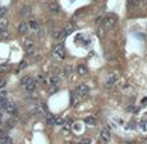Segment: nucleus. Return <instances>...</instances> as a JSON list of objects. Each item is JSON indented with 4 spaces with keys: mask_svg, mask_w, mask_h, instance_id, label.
Segmentation results:
<instances>
[{
    "mask_svg": "<svg viewBox=\"0 0 147 144\" xmlns=\"http://www.w3.org/2000/svg\"><path fill=\"white\" fill-rule=\"evenodd\" d=\"M117 17L114 14H109V16H105L104 18L100 19V23H101V27H102L104 30H111L114 29L115 26H117Z\"/></svg>",
    "mask_w": 147,
    "mask_h": 144,
    "instance_id": "f257e3e1",
    "label": "nucleus"
},
{
    "mask_svg": "<svg viewBox=\"0 0 147 144\" xmlns=\"http://www.w3.org/2000/svg\"><path fill=\"white\" fill-rule=\"evenodd\" d=\"M119 77H120V73L118 71H114L113 73H110L109 77H107V80L105 81V85H104V90L107 91V90H111L113 87H114L115 84L119 81Z\"/></svg>",
    "mask_w": 147,
    "mask_h": 144,
    "instance_id": "f03ea898",
    "label": "nucleus"
},
{
    "mask_svg": "<svg viewBox=\"0 0 147 144\" xmlns=\"http://www.w3.org/2000/svg\"><path fill=\"white\" fill-rule=\"evenodd\" d=\"M51 55L55 59H58V61H61V59L65 58V49H64L63 44L61 43L56 44L55 46L51 49Z\"/></svg>",
    "mask_w": 147,
    "mask_h": 144,
    "instance_id": "7ed1b4c3",
    "label": "nucleus"
},
{
    "mask_svg": "<svg viewBox=\"0 0 147 144\" xmlns=\"http://www.w3.org/2000/svg\"><path fill=\"white\" fill-rule=\"evenodd\" d=\"M88 93H90V87L87 86L86 84H81V85H78L76 87V94H77L78 97H86Z\"/></svg>",
    "mask_w": 147,
    "mask_h": 144,
    "instance_id": "20e7f679",
    "label": "nucleus"
},
{
    "mask_svg": "<svg viewBox=\"0 0 147 144\" xmlns=\"http://www.w3.org/2000/svg\"><path fill=\"white\" fill-rule=\"evenodd\" d=\"M100 139L102 140L104 143H107L110 139H111V130L109 128H104L100 132Z\"/></svg>",
    "mask_w": 147,
    "mask_h": 144,
    "instance_id": "39448f33",
    "label": "nucleus"
},
{
    "mask_svg": "<svg viewBox=\"0 0 147 144\" xmlns=\"http://www.w3.org/2000/svg\"><path fill=\"white\" fill-rule=\"evenodd\" d=\"M5 111H7V113L12 116H18V108H17V106L14 103H9L8 102L7 107H5Z\"/></svg>",
    "mask_w": 147,
    "mask_h": 144,
    "instance_id": "423d86ee",
    "label": "nucleus"
},
{
    "mask_svg": "<svg viewBox=\"0 0 147 144\" xmlns=\"http://www.w3.org/2000/svg\"><path fill=\"white\" fill-rule=\"evenodd\" d=\"M23 87H24V89H26V91H28V93H32V91H35V90H36V87H37V81H36V80H33V78H32V80H31L30 83L27 84V85H24Z\"/></svg>",
    "mask_w": 147,
    "mask_h": 144,
    "instance_id": "0eeeda50",
    "label": "nucleus"
},
{
    "mask_svg": "<svg viewBox=\"0 0 147 144\" xmlns=\"http://www.w3.org/2000/svg\"><path fill=\"white\" fill-rule=\"evenodd\" d=\"M28 31H30L28 22H21V23L18 25V32L21 33V35H24V33H27Z\"/></svg>",
    "mask_w": 147,
    "mask_h": 144,
    "instance_id": "6e6552de",
    "label": "nucleus"
},
{
    "mask_svg": "<svg viewBox=\"0 0 147 144\" xmlns=\"http://www.w3.org/2000/svg\"><path fill=\"white\" fill-rule=\"evenodd\" d=\"M47 8H49V12L54 13V14H56V13L60 12V7H59L58 3H50V4L47 5Z\"/></svg>",
    "mask_w": 147,
    "mask_h": 144,
    "instance_id": "1a4fd4ad",
    "label": "nucleus"
},
{
    "mask_svg": "<svg viewBox=\"0 0 147 144\" xmlns=\"http://www.w3.org/2000/svg\"><path fill=\"white\" fill-rule=\"evenodd\" d=\"M22 44H23V46H24V49H26V50L27 49H31V48L35 46V41H33L31 38H26Z\"/></svg>",
    "mask_w": 147,
    "mask_h": 144,
    "instance_id": "9d476101",
    "label": "nucleus"
},
{
    "mask_svg": "<svg viewBox=\"0 0 147 144\" xmlns=\"http://www.w3.org/2000/svg\"><path fill=\"white\" fill-rule=\"evenodd\" d=\"M53 38L55 39L56 41H61V40H64V39H65V36H64V33H63V30H60V31H54V32H53Z\"/></svg>",
    "mask_w": 147,
    "mask_h": 144,
    "instance_id": "9b49d317",
    "label": "nucleus"
},
{
    "mask_svg": "<svg viewBox=\"0 0 147 144\" xmlns=\"http://www.w3.org/2000/svg\"><path fill=\"white\" fill-rule=\"evenodd\" d=\"M31 13H32V8H31L30 5H26V7H23L21 9V16L22 17H28V16H31Z\"/></svg>",
    "mask_w": 147,
    "mask_h": 144,
    "instance_id": "f8f14e48",
    "label": "nucleus"
},
{
    "mask_svg": "<svg viewBox=\"0 0 147 144\" xmlns=\"http://www.w3.org/2000/svg\"><path fill=\"white\" fill-rule=\"evenodd\" d=\"M74 31V26H73V23H68L65 27H64V30H63V33H64V36H67L68 35H70V33Z\"/></svg>",
    "mask_w": 147,
    "mask_h": 144,
    "instance_id": "ddd939ff",
    "label": "nucleus"
},
{
    "mask_svg": "<svg viewBox=\"0 0 147 144\" xmlns=\"http://www.w3.org/2000/svg\"><path fill=\"white\" fill-rule=\"evenodd\" d=\"M28 27H30V30L33 31V32H38V30H40V26H38V23L36 21H30L28 22Z\"/></svg>",
    "mask_w": 147,
    "mask_h": 144,
    "instance_id": "4468645a",
    "label": "nucleus"
},
{
    "mask_svg": "<svg viewBox=\"0 0 147 144\" xmlns=\"http://www.w3.org/2000/svg\"><path fill=\"white\" fill-rule=\"evenodd\" d=\"M12 70V66L9 63H1L0 64V73H8Z\"/></svg>",
    "mask_w": 147,
    "mask_h": 144,
    "instance_id": "2eb2a0df",
    "label": "nucleus"
},
{
    "mask_svg": "<svg viewBox=\"0 0 147 144\" xmlns=\"http://www.w3.org/2000/svg\"><path fill=\"white\" fill-rule=\"evenodd\" d=\"M46 124H47V126L55 125V116L51 113H46Z\"/></svg>",
    "mask_w": 147,
    "mask_h": 144,
    "instance_id": "dca6fc26",
    "label": "nucleus"
},
{
    "mask_svg": "<svg viewBox=\"0 0 147 144\" xmlns=\"http://www.w3.org/2000/svg\"><path fill=\"white\" fill-rule=\"evenodd\" d=\"M76 71H77V73L80 76H84V75H87V68H86V66H83V64H80V66H77V70H76Z\"/></svg>",
    "mask_w": 147,
    "mask_h": 144,
    "instance_id": "f3484780",
    "label": "nucleus"
},
{
    "mask_svg": "<svg viewBox=\"0 0 147 144\" xmlns=\"http://www.w3.org/2000/svg\"><path fill=\"white\" fill-rule=\"evenodd\" d=\"M77 103H78V95L76 94V91H72L70 93V106L74 107L77 106Z\"/></svg>",
    "mask_w": 147,
    "mask_h": 144,
    "instance_id": "a211bd4d",
    "label": "nucleus"
},
{
    "mask_svg": "<svg viewBox=\"0 0 147 144\" xmlns=\"http://www.w3.org/2000/svg\"><path fill=\"white\" fill-rule=\"evenodd\" d=\"M49 83H50V85H53V86H58V84L60 83V77H58V76L53 75L51 77H50Z\"/></svg>",
    "mask_w": 147,
    "mask_h": 144,
    "instance_id": "6ab92c4d",
    "label": "nucleus"
},
{
    "mask_svg": "<svg viewBox=\"0 0 147 144\" xmlns=\"http://www.w3.org/2000/svg\"><path fill=\"white\" fill-rule=\"evenodd\" d=\"M72 73H73V66L72 64H68L65 68H64V76H65V77H70Z\"/></svg>",
    "mask_w": 147,
    "mask_h": 144,
    "instance_id": "aec40b11",
    "label": "nucleus"
},
{
    "mask_svg": "<svg viewBox=\"0 0 147 144\" xmlns=\"http://www.w3.org/2000/svg\"><path fill=\"white\" fill-rule=\"evenodd\" d=\"M16 124H17V121L14 120V118H10V120H8V121H7V125H5V129H7V130L13 129L14 126H16Z\"/></svg>",
    "mask_w": 147,
    "mask_h": 144,
    "instance_id": "412c9836",
    "label": "nucleus"
},
{
    "mask_svg": "<svg viewBox=\"0 0 147 144\" xmlns=\"http://www.w3.org/2000/svg\"><path fill=\"white\" fill-rule=\"evenodd\" d=\"M10 36V32L7 29H0V39H8Z\"/></svg>",
    "mask_w": 147,
    "mask_h": 144,
    "instance_id": "4be33fe9",
    "label": "nucleus"
},
{
    "mask_svg": "<svg viewBox=\"0 0 147 144\" xmlns=\"http://www.w3.org/2000/svg\"><path fill=\"white\" fill-rule=\"evenodd\" d=\"M8 26H9V21L4 17L0 18V29H8Z\"/></svg>",
    "mask_w": 147,
    "mask_h": 144,
    "instance_id": "5701e85b",
    "label": "nucleus"
},
{
    "mask_svg": "<svg viewBox=\"0 0 147 144\" xmlns=\"http://www.w3.org/2000/svg\"><path fill=\"white\" fill-rule=\"evenodd\" d=\"M0 144H13V139L7 135V136H4V138L0 139Z\"/></svg>",
    "mask_w": 147,
    "mask_h": 144,
    "instance_id": "b1692460",
    "label": "nucleus"
},
{
    "mask_svg": "<svg viewBox=\"0 0 147 144\" xmlns=\"http://www.w3.org/2000/svg\"><path fill=\"white\" fill-rule=\"evenodd\" d=\"M84 122L87 124V125H91V126H94V125H96V118L95 117H86L84 118Z\"/></svg>",
    "mask_w": 147,
    "mask_h": 144,
    "instance_id": "393cba45",
    "label": "nucleus"
},
{
    "mask_svg": "<svg viewBox=\"0 0 147 144\" xmlns=\"http://www.w3.org/2000/svg\"><path fill=\"white\" fill-rule=\"evenodd\" d=\"M31 80H32V77H31V76H24V77H22V78H21V85H22V86L27 85V84L30 83Z\"/></svg>",
    "mask_w": 147,
    "mask_h": 144,
    "instance_id": "a878e982",
    "label": "nucleus"
},
{
    "mask_svg": "<svg viewBox=\"0 0 147 144\" xmlns=\"http://www.w3.org/2000/svg\"><path fill=\"white\" fill-rule=\"evenodd\" d=\"M7 104H8V99H7V98H3V99H0V109H5Z\"/></svg>",
    "mask_w": 147,
    "mask_h": 144,
    "instance_id": "bb28decb",
    "label": "nucleus"
},
{
    "mask_svg": "<svg viewBox=\"0 0 147 144\" xmlns=\"http://www.w3.org/2000/svg\"><path fill=\"white\" fill-rule=\"evenodd\" d=\"M64 124V118H61V117H55V125H63Z\"/></svg>",
    "mask_w": 147,
    "mask_h": 144,
    "instance_id": "cd10ccee",
    "label": "nucleus"
},
{
    "mask_svg": "<svg viewBox=\"0 0 147 144\" xmlns=\"http://www.w3.org/2000/svg\"><path fill=\"white\" fill-rule=\"evenodd\" d=\"M5 13H7V8H5V7H0V18H3Z\"/></svg>",
    "mask_w": 147,
    "mask_h": 144,
    "instance_id": "c85d7f7f",
    "label": "nucleus"
},
{
    "mask_svg": "<svg viewBox=\"0 0 147 144\" xmlns=\"http://www.w3.org/2000/svg\"><path fill=\"white\" fill-rule=\"evenodd\" d=\"M140 4H141L140 0H131V5H132V7H138Z\"/></svg>",
    "mask_w": 147,
    "mask_h": 144,
    "instance_id": "c756f323",
    "label": "nucleus"
},
{
    "mask_svg": "<svg viewBox=\"0 0 147 144\" xmlns=\"http://www.w3.org/2000/svg\"><path fill=\"white\" fill-rule=\"evenodd\" d=\"M97 35L100 36V38H102V36L105 35V33H104V29H102V27H98V29H97Z\"/></svg>",
    "mask_w": 147,
    "mask_h": 144,
    "instance_id": "7c9ffc66",
    "label": "nucleus"
},
{
    "mask_svg": "<svg viewBox=\"0 0 147 144\" xmlns=\"http://www.w3.org/2000/svg\"><path fill=\"white\" fill-rule=\"evenodd\" d=\"M36 53V50L33 49V48H31V49H27V52H26V54L27 55H33Z\"/></svg>",
    "mask_w": 147,
    "mask_h": 144,
    "instance_id": "2f4dec72",
    "label": "nucleus"
},
{
    "mask_svg": "<svg viewBox=\"0 0 147 144\" xmlns=\"http://www.w3.org/2000/svg\"><path fill=\"white\" fill-rule=\"evenodd\" d=\"M77 144H91V140H90V139H82Z\"/></svg>",
    "mask_w": 147,
    "mask_h": 144,
    "instance_id": "473e14b6",
    "label": "nucleus"
},
{
    "mask_svg": "<svg viewBox=\"0 0 147 144\" xmlns=\"http://www.w3.org/2000/svg\"><path fill=\"white\" fill-rule=\"evenodd\" d=\"M5 85H7V80L5 78H0V89H3Z\"/></svg>",
    "mask_w": 147,
    "mask_h": 144,
    "instance_id": "72a5a7b5",
    "label": "nucleus"
},
{
    "mask_svg": "<svg viewBox=\"0 0 147 144\" xmlns=\"http://www.w3.org/2000/svg\"><path fill=\"white\" fill-rule=\"evenodd\" d=\"M26 67H27V62H26V61H22L21 63H19V70L26 68Z\"/></svg>",
    "mask_w": 147,
    "mask_h": 144,
    "instance_id": "f704fd0d",
    "label": "nucleus"
},
{
    "mask_svg": "<svg viewBox=\"0 0 147 144\" xmlns=\"http://www.w3.org/2000/svg\"><path fill=\"white\" fill-rule=\"evenodd\" d=\"M3 98H7V91L5 90H0V99H3Z\"/></svg>",
    "mask_w": 147,
    "mask_h": 144,
    "instance_id": "c9c22d12",
    "label": "nucleus"
},
{
    "mask_svg": "<svg viewBox=\"0 0 147 144\" xmlns=\"http://www.w3.org/2000/svg\"><path fill=\"white\" fill-rule=\"evenodd\" d=\"M4 136H7V131H5V130H0V139Z\"/></svg>",
    "mask_w": 147,
    "mask_h": 144,
    "instance_id": "e433bc0d",
    "label": "nucleus"
},
{
    "mask_svg": "<svg viewBox=\"0 0 147 144\" xmlns=\"http://www.w3.org/2000/svg\"><path fill=\"white\" fill-rule=\"evenodd\" d=\"M58 90V86H54V87H50V94H54V93Z\"/></svg>",
    "mask_w": 147,
    "mask_h": 144,
    "instance_id": "4c0bfd02",
    "label": "nucleus"
},
{
    "mask_svg": "<svg viewBox=\"0 0 147 144\" xmlns=\"http://www.w3.org/2000/svg\"><path fill=\"white\" fill-rule=\"evenodd\" d=\"M121 144H134L133 142H131V140H125V142H123Z\"/></svg>",
    "mask_w": 147,
    "mask_h": 144,
    "instance_id": "58836bf2",
    "label": "nucleus"
},
{
    "mask_svg": "<svg viewBox=\"0 0 147 144\" xmlns=\"http://www.w3.org/2000/svg\"><path fill=\"white\" fill-rule=\"evenodd\" d=\"M140 1L142 5H147V0H140Z\"/></svg>",
    "mask_w": 147,
    "mask_h": 144,
    "instance_id": "ea45409f",
    "label": "nucleus"
},
{
    "mask_svg": "<svg viewBox=\"0 0 147 144\" xmlns=\"http://www.w3.org/2000/svg\"><path fill=\"white\" fill-rule=\"evenodd\" d=\"M140 144H147V139H142L140 142Z\"/></svg>",
    "mask_w": 147,
    "mask_h": 144,
    "instance_id": "a19ab883",
    "label": "nucleus"
},
{
    "mask_svg": "<svg viewBox=\"0 0 147 144\" xmlns=\"http://www.w3.org/2000/svg\"><path fill=\"white\" fill-rule=\"evenodd\" d=\"M3 122V113H0V124Z\"/></svg>",
    "mask_w": 147,
    "mask_h": 144,
    "instance_id": "79ce46f5",
    "label": "nucleus"
}]
</instances>
